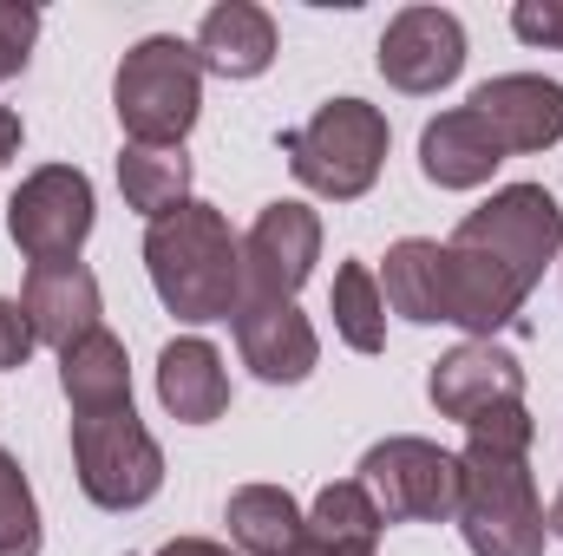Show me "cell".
Here are the masks:
<instances>
[{
	"instance_id": "obj_13",
	"label": "cell",
	"mask_w": 563,
	"mask_h": 556,
	"mask_svg": "<svg viewBox=\"0 0 563 556\" xmlns=\"http://www.w3.org/2000/svg\"><path fill=\"white\" fill-rule=\"evenodd\" d=\"M465 105L505 144V157H531V151H551L563 138V86L544 73H498Z\"/></svg>"
},
{
	"instance_id": "obj_3",
	"label": "cell",
	"mask_w": 563,
	"mask_h": 556,
	"mask_svg": "<svg viewBox=\"0 0 563 556\" xmlns=\"http://www.w3.org/2000/svg\"><path fill=\"white\" fill-rule=\"evenodd\" d=\"M112 112L125 125V144H184L203 112V66L197 46L177 33L139 40L112 73Z\"/></svg>"
},
{
	"instance_id": "obj_28",
	"label": "cell",
	"mask_w": 563,
	"mask_h": 556,
	"mask_svg": "<svg viewBox=\"0 0 563 556\" xmlns=\"http://www.w3.org/2000/svg\"><path fill=\"white\" fill-rule=\"evenodd\" d=\"M33 347H40V341H33V321H26V308L0 294V374L26 367V360H33Z\"/></svg>"
},
{
	"instance_id": "obj_25",
	"label": "cell",
	"mask_w": 563,
	"mask_h": 556,
	"mask_svg": "<svg viewBox=\"0 0 563 556\" xmlns=\"http://www.w3.org/2000/svg\"><path fill=\"white\" fill-rule=\"evenodd\" d=\"M0 556H40V504L7 445H0Z\"/></svg>"
},
{
	"instance_id": "obj_29",
	"label": "cell",
	"mask_w": 563,
	"mask_h": 556,
	"mask_svg": "<svg viewBox=\"0 0 563 556\" xmlns=\"http://www.w3.org/2000/svg\"><path fill=\"white\" fill-rule=\"evenodd\" d=\"M157 556H236L230 544H210V537H170Z\"/></svg>"
},
{
	"instance_id": "obj_17",
	"label": "cell",
	"mask_w": 563,
	"mask_h": 556,
	"mask_svg": "<svg viewBox=\"0 0 563 556\" xmlns=\"http://www.w3.org/2000/svg\"><path fill=\"white\" fill-rule=\"evenodd\" d=\"M498 164H505V144L485 132V119L472 105L439 112L420 132V170L439 190H478V184H492Z\"/></svg>"
},
{
	"instance_id": "obj_18",
	"label": "cell",
	"mask_w": 563,
	"mask_h": 556,
	"mask_svg": "<svg viewBox=\"0 0 563 556\" xmlns=\"http://www.w3.org/2000/svg\"><path fill=\"white\" fill-rule=\"evenodd\" d=\"M157 400H164V413L184 419V425H210V419H223V407H230L223 354H217L210 341H197V334L170 341V347L157 354Z\"/></svg>"
},
{
	"instance_id": "obj_11",
	"label": "cell",
	"mask_w": 563,
	"mask_h": 556,
	"mask_svg": "<svg viewBox=\"0 0 563 556\" xmlns=\"http://www.w3.org/2000/svg\"><path fill=\"white\" fill-rule=\"evenodd\" d=\"M426 400L439 407V419L472 425V419H485V413H498V407H518V400H525V360H518L511 347H498V341H459L452 354L432 360Z\"/></svg>"
},
{
	"instance_id": "obj_27",
	"label": "cell",
	"mask_w": 563,
	"mask_h": 556,
	"mask_svg": "<svg viewBox=\"0 0 563 556\" xmlns=\"http://www.w3.org/2000/svg\"><path fill=\"white\" fill-rule=\"evenodd\" d=\"M511 33H518L525 46L563 53V0H518V7H511Z\"/></svg>"
},
{
	"instance_id": "obj_9",
	"label": "cell",
	"mask_w": 563,
	"mask_h": 556,
	"mask_svg": "<svg viewBox=\"0 0 563 556\" xmlns=\"http://www.w3.org/2000/svg\"><path fill=\"white\" fill-rule=\"evenodd\" d=\"M374 59H380V79L394 92L426 99V92H439L465 73V26H459L452 7H400L380 33Z\"/></svg>"
},
{
	"instance_id": "obj_19",
	"label": "cell",
	"mask_w": 563,
	"mask_h": 556,
	"mask_svg": "<svg viewBox=\"0 0 563 556\" xmlns=\"http://www.w3.org/2000/svg\"><path fill=\"white\" fill-rule=\"evenodd\" d=\"M59 393H66L73 419L132 407V360H125V341H119L112 327H92L86 341L59 347Z\"/></svg>"
},
{
	"instance_id": "obj_12",
	"label": "cell",
	"mask_w": 563,
	"mask_h": 556,
	"mask_svg": "<svg viewBox=\"0 0 563 556\" xmlns=\"http://www.w3.org/2000/svg\"><path fill=\"white\" fill-rule=\"evenodd\" d=\"M230 327H236L243 367L256 380H269V387H301L314 374V360H321V334H314V321L295 301H256V294H243V308L230 314Z\"/></svg>"
},
{
	"instance_id": "obj_26",
	"label": "cell",
	"mask_w": 563,
	"mask_h": 556,
	"mask_svg": "<svg viewBox=\"0 0 563 556\" xmlns=\"http://www.w3.org/2000/svg\"><path fill=\"white\" fill-rule=\"evenodd\" d=\"M33 40H40V13H33L26 0H0V86H7L13 73H26Z\"/></svg>"
},
{
	"instance_id": "obj_5",
	"label": "cell",
	"mask_w": 563,
	"mask_h": 556,
	"mask_svg": "<svg viewBox=\"0 0 563 556\" xmlns=\"http://www.w3.org/2000/svg\"><path fill=\"white\" fill-rule=\"evenodd\" d=\"M452 243L492 256L518 288H538L544 269L563 256V210L544 184H505L452 230Z\"/></svg>"
},
{
	"instance_id": "obj_1",
	"label": "cell",
	"mask_w": 563,
	"mask_h": 556,
	"mask_svg": "<svg viewBox=\"0 0 563 556\" xmlns=\"http://www.w3.org/2000/svg\"><path fill=\"white\" fill-rule=\"evenodd\" d=\"M144 276L177 321H230L243 308V243L230 236V216L217 203L190 197L144 230Z\"/></svg>"
},
{
	"instance_id": "obj_23",
	"label": "cell",
	"mask_w": 563,
	"mask_h": 556,
	"mask_svg": "<svg viewBox=\"0 0 563 556\" xmlns=\"http://www.w3.org/2000/svg\"><path fill=\"white\" fill-rule=\"evenodd\" d=\"M328 314H334V334H341L354 354H380V347H387V294H380V276H374L367 263H341V269H334Z\"/></svg>"
},
{
	"instance_id": "obj_21",
	"label": "cell",
	"mask_w": 563,
	"mask_h": 556,
	"mask_svg": "<svg viewBox=\"0 0 563 556\" xmlns=\"http://www.w3.org/2000/svg\"><path fill=\"white\" fill-rule=\"evenodd\" d=\"M223 524H230L236 556H288L308 531V511L282 485H243V491H230Z\"/></svg>"
},
{
	"instance_id": "obj_15",
	"label": "cell",
	"mask_w": 563,
	"mask_h": 556,
	"mask_svg": "<svg viewBox=\"0 0 563 556\" xmlns=\"http://www.w3.org/2000/svg\"><path fill=\"white\" fill-rule=\"evenodd\" d=\"M525 294H531V288H518L492 256L445 243V321L465 327L472 341H498V334L518 321Z\"/></svg>"
},
{
	"instance_id": "obj_7",
	"label": "cell",
	"mask_w": 563,
	"mask_h": 556,
	"mask_svg": "<svg viewBox=\"0 0 563 556\" xmlns=\"http://www.w3.org/2000/svg\"><path fill=\"white\" fill-rule=\"evenodd\" d=\"M361 491L380 504L387 524H445L459 511V452L432 438H380L361 458Z\"/></svg>"
},
{
	"instance_id": "obj_2",
	"label": "cell",
	"mask_w": 563,
	"mask_h": 556,
	"mask_svg": "<svg viewBox=\"0 0 563 556\" xmlns=\"http://www.w3.org/2000/svg\"><path fill=\"white\" fill-rule=\"evenodd\" d=\"M452 524L465 531L472 556H544L551 524H544V504H538V485H531V452L465 438Z\"/></svg>"
},
{
	"instance_id": "obj_22",
	"label": "cell",
	"mask_w": 563,
	"mask_h": 556,
	"mask_svg": "<svg viewBox=\"0 0 563 556\" xmlns=\"http://www.w3.org/2000/svg\"><path fill=\"white\" fill-rule=\"evenodd\" d=\"M119 190L144 223L190 203V157L184 144H125L119 151Z\"/></svg>"
},
{
	"instance_id": "obj_32",
	"label": "cell",
	"mask_w": 563,
	"mask_h": 556,
	"mask_svg": "<svg viewBox=\"0 0 563 556\" xmlns=\"http://www.w3.org/2000/svg\"><path fill=\"white\" fill-rule=\"evenodd\" d=\"M544 524H551V537H563V491H558V504H551V518H544Z\"/></svg>"
},
{
	"instance_id": "obj_14",
	"label": "cell",
	"mask_w": 563,
	"mask_h": 556,
	"mask_svg": "<svg viewBox=\"0 0 563 556\" xmlns=\"http://www.w3.org/2000/svg\"><path fill=\"white\" fill-rule=\"evenodd\" d=\"M20 308L33 321V341L46 347H73L99 327L106 301H99V276L86 263H33L26 288H20Z\"/></svg>"
},
{
	"instance_id": "obj_16",
	"label": "cell",
	"mask_w": 563,
	"mask_h": 556,
	"mask_svg": "<svg viewBox=\"0 0 563 556\" xmlns=\"http://www.w3.org/2000/svg\"><path fill=\"white\" fill-rule=\"evenodd\" d=\"M197 66L217 79H263L276 66V20L256 0H223L197 26Z\"/></svg>"
},
{
	"instance_id": "obj_30",
	"label": "cell",
	"mask_w": 563,
	"mask_h": 556,
	"mask_svg": "<svg viewBox=\"0 0 563 556\" xmlns=\"http://www.w3.org/2000/svg\"><path fill=\"white\" fill-rule=\"evenodd\" d=\"M288 556H374V551H354V544H328V537H314V531H301V544Z\"/></svg>"
},
{
	"instance_id": "obj_20",
	"label": "cell",
	"mask_w": 563,
	"mask_h": 556,
	"mask_svg": "<svg viewBox=\"0 0 563 556\" xmlns=\"http://www.w3.org/2000/svg\"><path fill=\"white\" fill-rule=\"evenodd\" d=\"M380 294L400 321L413 327H439L445 321V243H426L407 236L387 249V269H380Z\"/></svg>"
},
{
	"instance_id": "obj_10",
	"label": "cell",
	"mask_w": 563,
	"mask_h": 556,
	"mask_svg": "<svg viewBox=\"0 0 563 556\" xmlns=\"http://www.w3.org/2000/svg\"><path fill=\"white\" fill-rule=\"evenodd\" d=\"M321 263V216L295 197L263 203V216L243 236V294L256 301H295V288Z\"/></svg>"
},
{
	"instance_id": "obj_31",
	"label": "cell",
	"mask_w": 563,
	"mask_h": 556,
	"mask_svg": "<svg viewBox=\"0 0 563 556\" xmlns=\"http://www.w3.org/2000/svg\"><path fill=\"white\" fill-rule=\"evenodd\" d=\"M20 138H26V132H20V112H7V105H0V164H13V157H20Z\"/></svg>"
},
{
	"instance_id": "obj_4",
	"label": "cell",
	"mask_w": 563,
	"mask_h": 556,
	"mask_svg": "<svg viewBox=\"0 0 563 556\" xmlns=\"http://www.w3.org/2000/svg\"><path fill=\"white\" fill-rule=\"evenodd\" d=\"M387 112L367 105V99H328L301 132H288L282 151H288V170L295 184H308L314 197L328 203H354L380 184V164H387Z\"/></svg>"
},
{
	"instance_id": "obj_6",
	"label": "cell",
	"mask_w": 563,
	"mask_h": 556,
	"mask_svg": "<svg viewBox=\"0 0 563 556\" xmlns=\"http://www.w3.org/2000/svg\"><path fill=\"white\" fill-rule=\"evenodd\" d=\"M73 471L99 511H139L164 491V452L132 407L73 419Z\"/></svg>"
},
{
	"instance_id": "obj_8",
	"label": "cell",
	"mask_w": 563,
	"mask_h": 556,
	"mask_svg": "<svg viewBox=\"0 0 563 556\" xmlns=\"http://www.w3.org/2000/svg\"><path fill=\"white\" fill-rule=\"evenodd\" d=\"M92 216H99L92 177L79 164H40L7 203V236L26 263H79Z\"/></svg>"
},
{
	"instance_id": "obj_24",
	"label": "cell",
	"mask_w": 563,
	"mask_h": 556,
	"mask_svg": "<svg viewBox=\"0 0 563 556\" xmlns=\"http://www.w3.org/2000/svg\"><path fill=\"white\" fill-rule=\"evenodd\" d=\"M308 531L328 537V544L374 551L380 531H387V518H380V504L361 491V478H341V485H321V491H314V504H308Z\"/></svg>"
}]
</instances>
